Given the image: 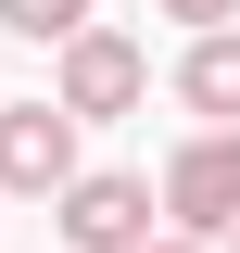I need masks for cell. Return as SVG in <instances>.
Returning a JSON list of instances; mask_svg holds the SVG:
<instances>
[{
  "mask_svg": "<svg viewBox=\"0 0 240 253\" xmlns=\"http://www.w3.org/2000/svg\"><path fill=\"white\" fill-rule=\"evenodd\" d=\"M51 228H63V253H152L164 241V190L126 177V165H89V177L51 203Z\"/></svg>",
  "mask_w": 240,
  "mask_h": 253,
  "instance_id": "6da1fadb",
  "label": "cell"
},
{
  "mask_svg": "<svg viewBox=\"0 0 240 253\" xmlns=\"http://www.w3.org/2000/svg\"><path fill=\"white\" fill-rule=\"evenodd\" d=\"M164 228L177 241H240V126H190L177 165H164Z\"/></svg>",
  "mask_w": 240,
  "mask_h": 253,
  "instance_id": "7a4b0ae2",
  "label": "cell"
},
{
  "mask_svg": "<svg viewBox=\"0 0 240 253\" xmlns=\"http://www.w3.org/2000/svg\"><path fill=\"white\" fill-rule=\"evenodd\" d=\"M51 101H63L76 126H114V114H139V101H152V51H139L126 26H89L76 51L51 63Z\"/></svg>",
  "mask_w": 240,
  "mask_h": 253,
  "instance_id": "3957f363",
  "label": "cell"
},
{
  "mask_svg": "<svg viewBox=\"0 0 240 253\" xmlns=\"http://www.w3.org/2000/svg\"><path fill=\"white\" fill-rule=\"evenodd\" d=\"M76 177H89L76 165V114L63 101H0V190L13 203H63Z\"/></svg>",
  "mask_w": 240,
  "mask_h": 253,
  "instance_id": "277c9868",
  "label": "cell"
},
{
  "mask_svg": "<svg viewBox=\"0 0 240 253\" xmlns=\"http://www.w3.org/2000/svg\"><path fill=\"white\" fill-rule=\"evenodd\" d=\"M177 101H190L202 126H240V26H228V38H190V51H177Z\"/></svg>",
  "mask_w": 240,
  "mask_h": 253,
  "instance_id": "5b68a950",
  "label": "cell"
},
{
  "mask_svg": "<svg viewBox=\"0 0 240 253\" xmlns=\"http://www.w3.org/2000/svg\"><path fill=\"white\" fill-rule=\"evenodd\" d=\"M0 38H38V51H76V38H89V0H0Z\"/></svg>",
  "mask_w": 240,
  "mask_h": 253,
  "instance_id": "8992f818",
  "label": "cell"
},
{
  "mask_svg": "<svg viewBox=\"0 0 240 253\" xmlns=\"http://www.w3.org/2000/svg\"><path fill=\"white\" fill-rule=\"evenodd\" d=\"M152 13H164V26H190V38H228V26H240V0H152Z\"/></svg>",
  "mask_w": 240,
  "mask_h": 253,
  "instance_id": "52a82bcc",
  "label": "cell"
},
{
  "mask_svg": "<svg viewBox=\"0 0 240 253\" xmlns=\"http://www.w3.org/2000/svg\"><path fill=\"white\" fill-rule=\"evenodd\" d=\"M152 253H202V241H177V228H164V241H152Z\"/></svg>",
  "mask_w": 240,
  "mask_h": 253,
  "instance_id": "ba28073f",
  "label": "cell"
},
{
  "mask_svg": "<svg viewBox=\"0 0 240 253\" xmlns=\"http://www.w3.org/2000/svg\"><path fill=\"white\" fill-rule=\"evenodd\" d=\"M228 253H240V241H228Z\"/></svg>",
  "mask_w": 240,
  "mask_h": 253,
  "instance_id": "9c48e42d",
  "label": "cell"
}]
</instances>
